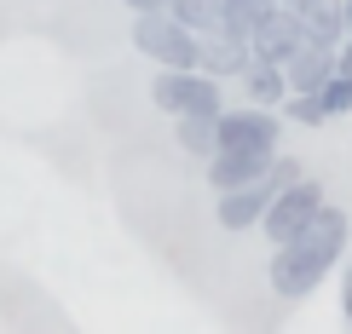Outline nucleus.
<instances>
[{
	"mask_svg": "<svg viewBox=\"0 0 352 334\" xmlns=\"http://www.w3.org/2000/svg\"><path fill=\"white\" fill-rule=\"evenodd\" d=\"M179 121V150L190 162H208L219 150V115H173Z\"/></svg>",
	"mask_w": 352,
	"mask_h": 334,
	"instance_id": "ddd939ff",
	"label": "nucleus"
},
{
	"mask_svg": "<svg viewBox=\"0 0 352 334\" xmlns=\"http://www.w3.org/2000/svg\"><path fill=\"white\" fill-rule=\"evenodd\" d=\"M295 173H306L295 156H283L277 150L266 167L254 173V179H243V184H231V191H219L214 196V219H219V230H231V237H243V230H254L260 225V213H266V202L283 191Z\"/></svg>",
	"mask_w": 352,
	"mask_h": 334,
	"instance_id": "f03ea898",
	"label": "nucleus"
},
{
	"mask_svg": "<svg viewBox=\"0 0 352 334\" xmlns=\"http://www.w3.org/2000/svg\"><path fill=\"white\" fill-rule=\"evenodd\" d=\"M283 98H289L283 64H260V58H248V69H243V104H266V110H277Z\"/></svg>",
	"mask_w": 352,
	"mask_h": 334,
	"instance_id": "f8f14e48",
	"label": "nucleus"
},
{
	"mask_svg": "<svg viewBox=\"0 0 352 334\" xmlns=\"http://www.w3.org/2000/svg\"><path fill=\"white\" fill-rule=\"evenodd\" d=\"M133 47L156 69H197V35L173 18V12H133Z\"/></svg>",
	"mask_w": 352,
	"mask_h": 334,
	"instance_id": "20e7f679",
	"label": "nucleus"
},
{
	"mask_svg": "<svg viewBox=\"0 0 352 334\" xmlns=\"http://www.w3.org/2000/svg\"><path fill=\"white\" fill-rule=\"evenodd\" d=\"M248 40L237 35H226V29H214V35H197V69H208L214 81H243V69H248Z\"/></svg>",
	"mask_w": 352,
	"mask_h": 334,
	"instance_id": "0eeeda50",
	"label": "nucleus"
},
{
	"mask_svg": "<svg viewBox=\"0 0 352 334\" xmlns=\"http://www.w3.org/2000/svg\"><path fill=\"white\" fill-rule=\"evenodd\" d=\"M151 104L168 115H219L226 110V81H214L208 69H156Z\"/></svg>",
	"mask_w": 352,
	"mask_h": 334,
	"instance_id": "7ed1b4c3",
	"label": "nucleus"
},
{
	"mask_svg": "<svg viewBox=\"0 0 352 334\" xmlns=\"http://www.w3.org/2000/svg\"><path fill=\"white\" fill-rule=\"evenodd\" d=\"M300 18V35L306 40H318V47H335L341 52V40H346V0H312L306 12H295Z\"/></svg>",
	"mask_w": 352,
	"mask_h": 334,
	"instance_id": "9b49d317",
	"label": "nucleus"
},
{
	"mask_svg": "<svg viewBox=\"0 0 352 334\" xmlns=\"http://www.w3.org/2000/svg\"><path fill=\"white\" fill-rule=\"evenodd\" d=\"M341 311H346V323H352V265L341 271Z\"/></svg>",
	"mask_w": 352,
	"mask_h": 334,
	"instance_id": "a211bd4d",
	"label": "nucleus"
},
{
	"mask_svg": "<svg viewBox=\"0 0 352 334\" xmlns=\"http://www.w3.org/2000/svg\"><path fill=\"white\" fill-rule=\"evenodd\" d=\"M300 40H306V35H300V18H295V12H283V6H277L272 18L260 23L254 35H248V52H254L260 64H289V52H295Z\"/></svg>",
	"mask_w": 352,
	"mask_h": 334,
	"instance_id": "6e6552de",
	"label": "nucleus"
},
{
	"mask_svg": "<svg viewBox=\"0 0 352 334\" xmlns=\"http://www.w3.org/2000/svg\"><path fill=\"white\" fill-rule=\"evenodd\" d=\"M277 115L295 121V127H329V110H324V98H318V93H289L283 104H277Z\"/></svg>",
	"mask_w": 352,
	"mask_h": 334,
	"instance_id": "dca6fc26",
	"label": "nucleus"
},
{
	"mask_svg": "<svg viewBox=\"0 0 352 334\" xmlns=\"http://www.w3.org/2000/svg\"><path fill=\"white\" fill-rule=\"evenodd\" d=\"M266 162H272V156H260V150H226V144H219L208 162H202V173H208V191L219 196V191H231V184L254 179V173L266 167Z\"/></svg>",
	"mask_w": 352,
	"mask_h": 334,
	"instance_id": "9d476101",
	"label": "nucleus"
},
{
	"mask_svg": "<svg viewBox=\"0 0 352 334\" xmlns=\"http://www.w3.org/2000/svg\"><path fill=\"white\" fill-rule=\"evenodd\" d=\"M122 6H127V12H162L168 0H122Z\"/></svg>",
	"mask_w": 352,
	"mask_h": 334,
	"instance_id": "6ab92c4d",
	"label": "nucleus"
},
{
	"mask_svg": "<svg viewBox=\"0 0 352 334\" xmlns=\"http://www.w3.org/2000/svg\"><path fill=\"white\" fill-rule=\"evenodd\" d=\"M318 98H324L329 121H335V115H352V75H346V69H335V75L318 86Z\"/></svg>",
	"mask_w": 352,
	"mask_h": 334,
	"instance_id": "f3484780",
	"label": "nucleus"
},
{
	"mask_svg": "<svg viewBox=\"0 0 352 334\" xmlns=\"http://www.w3.org/2000/svg\"><path fill=\"white\" fill-rule=\"evenodd\" d=\"M324 202H329V191H324V184H318L312 173H295V179H289L283 191L266 202V213H260V225H254V230L272 242V248H283V242L295 237V230L312 219V213L324 208Z\"/></svg>",
	"mask_w": 352,
	"mask_h": 334,
	"instance_id": "39448f33",
	"label": "nucleus"
},
{
	"mask_svg": "<svg viewBox=\"0 0 352 334\" xmlns=\"http://www.w3.org/2000/svg\"><path fill=\"white\" fill-rule=\"evenodd\" d=\"M277 6H283V12H306V6H312V0H277Z\"/></svg>",
	"mask_w": 352,
	"mask_h": 334,
	"instance_id": "aec40b11",
	"label": "nucleus"
},
{
	"mask_svg": "<svg viewBox=\"0 0 352 334\" xmlns=\"http://www.w3.org/2000/svg\"><path fill=\"white\" fill-rule=\"evenodd\" d=\"M272 12H277V0H226V23H219V29L237 35V40H248L260 23L272 18Z\"/></svg>",
	"mask_w": 352,
	"mask_h": 334,
	"instance_id": "2eb2a0df",
	"label": "nucleus"
},
{
	"mask_svg": "<svg viewBox=\"0 0 352 334\" xmlns=\"http://www.w3.org/2000/svg\"><path fill=\"white\" fill-rule=\"evenodd\" d=\"M346 237H352V213L341 208V202H324V208H318L283 248H272V265H266L272 294L277 300L312 294V288L335 271V259L346 254Z\"/></svg>",
	"mask_w": 352,
	"mask_h": 334,
	"instance_id": "f257e3e1",
	"label": "nucleus"
},
{
	"mask_svg": "<svg viewBox=\"0 0 352 334\" xmlns=\"http://www.w3.org/2000/svg\"><path fill=\"white\" fill-rule=\"evenodd\" d=\"M283 75H289V93H318V86H324V81L335 75V47H318V40H300V47L289 52Z\"/></svg>",
	"mask_w": 352,
	"mask_h": 334,
	"instance_id": "1a4fd4ad",
	"label": "nucleus"
},
{
	"mask_svg": "<svg viewBox=\"0 0 352 334\" xmlns=\"http://www.w3.org/2000/svg\"><path fill=\"white\" fill-rule=\"evenodd\" d=\"M219 144H226V150L277 156V144H283V115L266 110V104H226L219 110Z\"/></svg>",
	"mask_w": 352,
	"mask_h": 334,
	"instance_id": "423d86ee",
	"label": "nucleus"
},
{
	"mask_svg": "<svg viewBox=\"0 0 352 334\" xmlns=\"http://www.w3.org/2000/svg\"><path fill=\"white\" fill-rule=\"evenodd\" d=\"M346 23H352V0H346Z\"/></svg>",
	"mask_w": 352,
	"mask_h": 334,
	"instance_id": "412c9836",
	"label": "nucleus"
},
{
	"mask_svg": "<svg viewBox=\"0 0 352 334\" xmlns=\"http://www.w3.org/2000/svg\"><path fill=\"white\" fill-rule=\"evenodd\" d=\"M168 12L190 29V35H214V29L226 23V0H168Z\"/></svg>",
	"mask_w": 352,
	"mask_h": 334,
	"instance_id": "4468645a",
	"label": "nucleus"
}]
</instances>
